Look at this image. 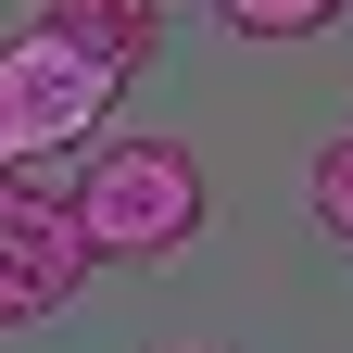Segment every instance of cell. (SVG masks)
<instances>
[{
	"instance_id": "cell-1",
	"label": "cell",
	"mask_w": 353,
	"mask_h": 353,
	"mask_svg": "<svg viewBox=\"0 0 353 353\" xmlns=\"http://www.w3.org/2000/svg\"><path fill=\"white\" fill-rule=\"evenodd\" d=\"M76 228H88V252H114V265H164L176 240L202 228V164L176 152V139H114V152H88V176H76Z\"/></svg>"
},
{
	"instance_id": "cell-2",
	"label": "cell",
	"mask_w": 353,
	"mask_h": 353,
	"mask_svg": "<svg viewBox=\"0 0 353 353\" xmlns=\"http://www.w3.org/2000/svg\"><path fill=\"white\" fill-rule=\"evenodd\" d=\"M88 228H76V202L63 190H0V328H38V316H63V303L88 290Z\"/></svg>"
},
{
	"instance_id": "cell-3",
	"label": "cell",
	"mask_w": 353,
	"mask_h": 353,
	"mask_svg": "<svg viewBox=\"0 0 353 353\" xmlns=\"http://www.w3.org/2000/svg\"><path fill=\"white\" fill-rule=\"evenodd\" d=\"M114 88H126V76H101L88 51H63L51 26L0 38V101H13V139H26V152H76L88 126L114 114Z\"/></svg>"
},
{
	"instance_id": "cell-4",
	"label": "cell",
	"mask_w": 353,
	"mask_h": 353,
	"mask_svg": "<svg viewBox=\"0 0 353 353\" xmlns=\"http://www.w3.org/2000/svg\"><path fill=\"white\" fill-rule=\"evenodd\" d=\"M38 26H51L63 51H88L101 76H139V63L164 51V0H51Z\"/></svg>"
},
{
	"instance_id": "cell-5",
	"label": "cell",
	"mask_w": 353,
	"mask_h": 353,
	"mask_svg": "<svg viewBox=\"0 0 353 353\" xmlns=\"http://www.w3.org/2000/svg\"><path fill=\"white\" fill-rule=\"evenodd\" d=\"M214 13H228L240 38H316V26L341 13V0H214Z\"/></svg>"
},
{
	"instance_id": "cell-6",
	"label": "cell",
	"mask_w": 353,
	"mask_h": 353,
	"mask_svg": "<svg viewBox=\"0 0 353 353\" xmlns=\"http://www.w3.org/2000/svg\"><path fill=\"white\" fill-rule=\"evenodd\" d=\"M316 228L353 252V139H328V152H316Z\"/></svg>"
},
{
	"instance_id": "cell-7",
	"label": "cell",
	"mask_w": 353,
	"mask_h": 353,
	"mask_svg": "<svg viewBox=\"0 0 353 353\" xmlns=\"http://www.w3.org/2000/svg\"><path fill=\"white\" fill-rule=\"evenodd\" d=\"M13 164H26V139H13V101H0V176H13Z\"/></svg>"
},
{
	"instance_id": "cell-8",
	"label": "cell",
	"mask_w": 353,
	"mask_h": 353,
	"mask_svg": "<svg viewBox=\"0 0 353 353\" xmlns=\"http://www.w3.org/2000/svg\"><path fill=\"white\" fill-rule=\"evenodd\" d=\"M0 190H13V176H0Z\"/></svg>"
}]
</instances>
